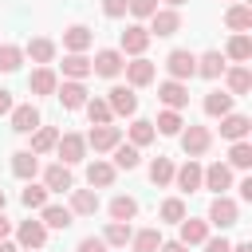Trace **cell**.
<instances>
[{
    "instance_id": "6",
    "label": "cell",
    "mask_w": 252,
    "mask_h": 252,
    "mask_svg": "<svg viewBox=\"0 0 252 252\" xmlns=\"http://www.w3.org/2000/svg\"><path fill=\"white\" fill-rule=\"evenodd\" d=\"M150 39L158 35V39H165V35H173V32H181V16H177V8H158L154 16H150Z\"/></svg>"
},
{
    "instance_id": "15",
    "label": "cell",
    "mask_w": 252,
    "mask_h": 252,
    "mask_svg": "<svg viewBox=\"0 0 252 252\" xmlns=\"http://www.w3.org/2000/svg\"><path fill=\"white\" fill-rule=\"evenodd\" d=\"M122 71H126V83H130V87H150V83H154V75H158V71H154V63H150L146 55L130 59Z\"/></svg>"
},
{
    "instance_id": "37",
    "label": "cell",
    "mask_w": 252,
    "mask_h": 252,
    "mask_svg": "<svg viewBox=\"0 0 252 252\" xmlns=\"http://www.w3.org/2000/svg\"><path fill=\"white\" fill-rule=\"evenodd\" d=\"M130 244H134V252H158L161 248V232L158 228H138L130 236Z\"/></svg>"
},
{
    "instance_id": "53",
    "label": "cell",
    "mask_w": 252,
    "mask_h": 252,
    "mask_svg": "<svg viewBox=\"0 0 252 252\" xmlns=\"http://www.w3.org/2000/svg\"><path fill=\"white\" fill-rule=\"evenodd\" d=\"M8 232H12V220L0 213V240H8Z\"/></svg>"
},
{
    "instance_id": "39",
    "label": "cell",
    "mask_w": 252,
    "mask_h": 252,
    "mask_svg": "<svg viewBox=\"0 0 252 252\" xmlns=\"http://www.w3.org/2000/svg\"><path fill=\"white\" fill-rule=\"evenodd\" d=\"M87 118H91V126H110V106H106V98H87Z\"/></svg>"
},
{
    "instance_id": "7",
    "label": "cell",
    "mask_w": 252,
    "mask_h": 252,
    "mask_svg": "<svg viewBox=\"0 0 252 252\" xmlns=\"http://www.w3.org/2000/svg\"><path fill=\"white\" fill-rule=\"evenodd\" d=\"M181 150L189 154V158H201L205 150H209V142H213V134H209V126H181Z\"/></svg>"
},
{
    "instance_id": "42",
    "label": "cell",
    "mask_w": 252,
    "mask_h": 252,
    "mask_svg": "<svg viewBox=\"0 0 252 252\" xmlns=\"http://www.w3.org/2000/svg\"><path fill=\"white\" fill-rule=\"evenodd\" d=\"M224 55H228V59H236V63H248V59H252V39H248V35H232Z\"/></svg>"
},
{
    "instance_id": "9",
    "label": "cell",
    "mask_w": 252,
    "mask_h": 252,
    "mask_svg": "<svg viewBox=\"0 0 252 252\" xmlns=\"http://www.w3.org/2000/svg\"><path fill=\"white\" fill-rule=\"evenodd\" d=\"M146 47H150V32L142 28V24H130L126 32H122V43H118V51L122 55H146Z\"/></svg>"
},
{
    "instance_id": "33",
    "label": "cell",
    "mask_w": 252,
    "mask_h": 252,
    "mask_svg": "<svg viewBox=\"0 0 252 252\" xmlns=\"http://www.w3.org/2000/svg\"><path fill=\"white\" fill-rule=\"evenodd\" d=\"M130 236H134V228H130L126 220H110V224H106V232H102L106 248H126V244H130Z\"/></svg>"
},
{
    "instance_id": "28",
    "label": "cell",
    "mask_w": 252,
    "mask_h": 252,
    "mask_svg": "<svg viewBox=\"0 0 252 252\" xmlns=\"http://www.w3.org/2000/svg\"><path fill=\"white\" fill-rule=\"evenodd\" d=\"M205 114H209V118L232 114V94H228V91H209V94H205Z\"/></svg>"
},
{
    "instance_id": "24",
    "label": "cell",
    "mask_w": 252,
    "mask_h": 252,
    "mask_svg": "<svg viewBox=\"0 0 252 252\" xmlns=\"http://www.w3.org/2000/svg\"><path fill=\"white\" fill-rule=\"evenodd\" d=\"M224 83H228V94H248L252 91V71L240 63V67H224Z\"/></svg>"
},
{
    "instance_id": "52",
    "label": "cell",
    "mask_w": 252,
    "mask_h": 252,
    "mask_svg": "<svg viewBox=\"0 0 252 252\" xmlns=\"http://www.w3.org/2000/svg\"><path fill=\"white\" fill-rule=\"evenodd\" d=\"M236 189H240V197H244V201H252V177H244Z\"/></svg>"
},
{
    "instance_id": "31",
    "label": "cell",
    "mask_w": 252,
    "mask_h": 252,
    "mask_svg": "<svg viewBox=\"0 0 252 252\" xmlns=\"http://www.w3.org/2000/svg\"><path fill=\"white\" fill-rule=\"evenodd\" d=\"M224 24H228L236 35H244V32L252 28V8H248V4H232V8L224 12Z\"/></svg>"
},
{
    "instance_id": "14",
    "label": "cell",
    "mask_w": 252,
    "mask_h": 252,
    "mask_svg": "<svg viewBox=\"0 0 252 252\" xmlns=\"http://www.w3.org/2000/svg\"><path fill=\"white\" fill-rule=\"evenodd\" d=\"M43 189H47V193H71V189H75L71 169H67V165H59V161H55V165H47V169H43Z\"/></svg>"
},
{
    "instance_id": "13",
    "label": "cell",
    "mask_w": 252,
    "mask_h": 252,
    "mask_svg": "<svg viewBox=\"0 0 252 252\" xmlns=\"http://www.w3.org/2000/svg\"><path fill=\"white\" fill-rule=\"evenodd\" d=\"M118 142H122L118 126H91V134H87V146H94V154H110Z\"/></svg>"
},
{
    "instance_id": "36",
    "label": "cell",
    "mask_w": 252,
    "mask_h": 252,
    "mask_svg": "<svg viewBox=\"0 0 252 252\" xmlns=\"http://www.w3.org/2000/svg\"><path fill=\"white\" fill-rule=\"evenodd\" d=\"M134 217H138V201L126 197V193H118V197L110 201V220H126V224H130Z\"/></svg>"
},
{
    "instance_id": "45",
    "label": "cell",
    "mask_w": 252,
    "mask_h": 252,
    "mask_svg": "<svg viewBox=\"0 0 252 252\" xmlns=\"http://www.w3.org/2000/svg\"><path fill=\"white\" fill-rule=\"evenodd\" d=\"M20 201H24L28 209H43V205H47V189H43V185H35V181H28V189L20 193Z\"/></svg>"
},
{
    "instance_id": "27",
    "label": "cell",
    "mask_w": 252,
    "mask_h": 252,
    "mask_svg": "<svg viewBox=\"0 0 252 252\" xmlns=\"http://www.w3.org/2000/svg\"><path fill=\"white\" fill-rule=\"evenodd\" d=\"M197 75H201V79H220V75H224V55H220V51L197 55Z\"/></svg>"
},
{
    "instance_id": "29",
    "label": "cell",
    "mask_w": 252,
    "mask_h": 252,
    "mask_svg": "<svg viewBox=\"0 0 252 252\" xmlns=\"http://www.w3.org/2000/svg\"><path fill=\"white\" fill-rule=\"evenodd\" d=\"M55 142H59V130H55V126H35V130H32V154H35V158H39V154H51Z\"/></svg>"
},
{
    "instance_id": "22",
    "label": "cell",
    "mask_w": 252,
    "mask_h": 252,
    "mask_svg": "<svg viewBox=\"0 0 252 252\" xmlns=\"http://www.w3.org/2000/svg\"><path fill=\"white\" fill-rule=\"evenodd\" d=\"M24 55H32V63H39V67H51V59H55V43H51L47 35H35V39H28Z\"/></svg>"
},
{
    "instance_id": "57",
    "label": "cell",
    "mask_w": 252,
    "mask_h": 252,
    "mask_svg": "<svg viewBox=\"0 0 252 252\" xmlns=\"http://www.w3.org/2000/svg\"><path fill=\"white\" fill-rule=\"evenodd\" d=\"M165 4H169V8H177V4H185V0H165Z\"/></svg>"
},
{
    "instance_id": "32",
    "label": "cell",
    "mask_w": 252,
    "mask_h": 252,
    "mask_svg": "<svg viewBox=\"0 0 252 252\" xmlns=\"http://www.w3.org/2000/svg\"><path fill=\"white\" fill-rule=\"evenodd\" d=\"M110 154H114V161H110L114 169H138V161H142L138 146H130V142H118V146H114Z\"/></svg>"
},
{
    "instance_id": "55",
    "label": "cell",
    "mask_w": 252,
    "mask_h": 252,
    "mask_svg": "<svg viewBox=\"0 0 252 252\" xmlns=\"http://www.w3.org/2000/svg\"><path fill=\"white\" fill-rule=\"evenodd\" d=\"M228 252H252V244H232Z\"/></svg>"
},
{
    "instance_id": "34",
    "label": "cell",
    "mask_w": 252,
    "mask_h": 252,
    "mask_svg": "<svg viewBox=\"0 0 252 252\" xmlns=\"http://www.w3.org/2000/svg\"><path fill=\"white\" fill-rule=\"evenodd\" d=\"M87 75H91V59H87V55H63V79L83 83Z\"/></svg>"
},
{
    "instance_id": "10",
    "label": "cell",
    "mask_w": 252,
    "mask_h": 252,
    "mask_svg": "<svg viewBox=\"0 0 252 252\" xmlns=\"http://www.w3.org/2000/svg\"><path fill=\"white\" fill-rule=\"evenodd\" d=\"M55 98L63 102V110H83V106H87V87L75 83V79H63V83L55 87Z\"/></svg>"
},
{
    "instance_id": "47",
    "label": "cell",
    "mask_w": 252,
    "mask_h": 252,
    "mask_svg": "<svg viewBox=\"0 0 252 252\" xmlns=\"http://www.w3.org/2000/svg\"><path fill=\"white\" fill-rule=\"evenodd\" d=\"M126 4H130V0H102V12H106L110 20H122V16H126Z\"/></svg>"
},
{
    "instance_id": "18",
    "label": "cell",
    "mask_w": 252,
    "mask_h": 252,
    "mask_svg": "<svg viewBox=\"0 0 252 252\" xmlns=\"http://www.w3.org/2000/svg\"><path fill=\"white\" fill-rule=\"evenodd\" d=\"M71 217H94L98 213V193L94 189H71Z\"/></svg>"
},
{
    "instance_id": "11",
    "label": "cell",
    "mask_w": 252,
    "mask_h": 252,
    "mask_svg": "<svg viewBox=\"0 0 252 252\" xmlns=\"http://www.w3.org/2000/svg\"><path fill=\"white\" fill-rule=\"evenodd\" d=\"M158 98L165 102V110H181V106H189V87L177 79H165V83H158Z\"/></svg>"
},
{
    "instance_id": "49",
    "label": "cell",
    "mask_w": 252,
    "mask_h": 252,
    "mask_svg": "<svg viewBox=\"0 0 252 252\" xmlns=\"http://www.w3.org/2000/svg\"><path fill=\"white\" fill-rule=\"evenodd\" d=\"M232 244L224 240V236H217V240H205V252H228Z\"/></svg>"
},
{
    "instance_id": "3",
    "label": "cell",
    "mask_w": 252,
    "mask_h": 252,
    "mask_svg": "<svg viewBox=\"0 0 252 252\" xmlns=\"http://www.w3.org/2000/svg\"><path fill=\"white\" fill-rule=\"evenodd\" d=\"M55 154H59V165H79L83 158H87V138L83 134H59V142H55Z\"/></svg>"
},
{
    "instance_id": "19",
    "label": "cell",
    "mask_w": 252,
    "mask_h": 252,
    "mask_svg": "<svg viewBox=\"0 0 252 252\" xmlns=\"http://www.w3.org/2000/svg\"><path fill=\"white\" fill-rule=\"evenodd\" d=\"M248 130H252L248 114H224L220 118V138H228V142H244Z\"/></svg>"
},
{
    "instance_id": "1",
    "label": "cell",
    "mask_w": 252,
    "mask_h": 252,
    "mask_svg": "<svg viewBox=\"0 0 252 252\" xmlns=\"http://www.w3.org/2000/svg\"><path fill=\"white\" fill-rule=\"evenodd\" d=\"M165 71H169V79H177V83L193 79V75H197V55H193L189 47H173V51L165 55Z\"/></svg>"
},
{
    "instance_id": "30",
    "label": "cell",
    "mask_w": 252,
    "mask_h": 252,
    "mask_svg": "<svg viewBox=\"0 0 252 252\" xmlns=\"http://www.w3.org/2000/svg\"><path fill=\"white\" fill-rule=\"evenodd\" d=\"M205 240H209V220L185 217V220H181V244L189 248V244H205Z\"/></svg>"
},
{
    "instance_id": "20",
    "label": "cell",
    "mask_w": 252,
    "mask_h": 252,
    "mask_svg": "<svg viewBox=\"0 0 252 252\" xmlns=\"http://www.w3.org/2000/svg\"><path fill=\"white\" fill-rule=\"evenodd\" d=\"M114 165L110 161H102V158H94L91 165H87V181H91V189H110L114 185Z\"/></svg>"
},
{
    "instance_id": "2",
    "label": "cell",
    "mask_w": 252,
    "mask_h": 252,
    "mask_svg": "<svg viewBox=\"0 0 252 252\" xmlns=\"http://www.w3.org/2000/svg\"><path fill=\"white\" fill-rule=\"evenodd\" d=\"M122 67H126V55H122L118 47H102V51H94V59H91V75H102V79L122 75Z\"/></svg>"
},
{
    "instance_id": "46",
    "label": "cell",
    "mask_w": 252,
    "mask_h": 252,
    "mask_svg": "<svg viewBox=\"0 0 252 252\" xmlns=\"http://www.w3.org/2000/svg\"><path fill=\"white\" fill-rule=\"evenodd\" d=\"M126 12H134L138 20H150V16L158 12V0H130V4H126Z\"/></svg>"
},
{
    "instance_id": "21",
    "label": "cell",
    "mask_w": 252,
    "mask_h": 252,
    "mask_svg": "<svg viewBox=\"0 0 252 252\" xmlns=\"http://www.w3.org/2000/svg\"><path fill=\"white\" fill-rule=\"evenodd\" d=\"M173 181H177L181 193H197L201 189V165H197V158H189L181 169H173Z\"/></svg>"
},
{
    "instance_id": "12",
    "label": "cell",
    "mask_w": 252,
    "mask_h": 252,
    "mask_svg": "<svg viewBox=\"0 0 252 252\" xmlns=\"http://www.w3.org/2000/svg\"><path fill=\"white\" fill-rule=\"evenodd\" d=\"M16 240H20V248H32V252H39V248L47 244V228H43V220H20V228H16Z\"/></svg>"
},
{
    "instance_id": "41",
    "label": "cell",
    "mask_w": 252,
    "mask_h": 252,
    "mask_svg": "<svg viewBox=\"0 0 252 252\" xmlns=\"http://www.w3.org/2000/svg\"><path fill=\"white\" fill-rule=\"evenodd\" d=\"M150 181H154V185H169V181H173V161L158 154V158L150 161Z\"/></svg>"
},
{
    "instance_id": "4",
    "label": "cell",
    "mask_w": 252,
    "mask_h": 252,
    "mask_svg": "<svg viewBox=\"0 0 252 252\" xmlns=\"http://www.w3.org/2000/svg\"><path fill=\"white\" fill-rule=\"evenodd\" d=\"M106 94H110V98H106L110 114H118V118H134V114H138V94H134V87H110Z\"/></svg>"
},
{
    "instance_id": "58",
    "label": "cell",
    "mask_w": 252,
    "mask_h": 252,
    "mask_svg": "<svg viewBox=\"0 0 252 252\" xmlns=\"http://www.w3.org/2000/svg\"><path fill=\"white\" fill-rule=\"evenodd\" d=\"M20 252H32V248H20Z\"/></svg>"
},
{
    "instance_id": "26",
    "label": "cell",
    "mask_w": 252,
    "mask_h": 252,
    "mask_svg": "<svg viewBox=\"0 0 252 252\" xmlns=\"http://www.w3.org/2000/svg\"><path fill=\"white\" fill-rule=\"evenodd\" d=\"M39 220H43V228H71L75 224V217H71L67 205H43L39 209Z\"/></svg>"
},
{
    "instance_id": "51",
    "label": "cell",
    "mask_w": 252,
    "mask_h": 252,
    "mask_svg": "<svg viewBox=\"0 0 252 252\" xmlns=\"http://www.w3.org/2000/svg\"><path fill=\"white\" fill-rule=\"evenodd\" d=\"M158 252H189V248H185L181 240H161V248H158Z\"/></svg>"
},
{
    "instance_id": "54",
    "label": "cell",
    "mask_w": 252,
    "mask_h": 252,
    "mask_svg": "<svg viewBox=\"0 0 252 252\" xmlns=\"http://www.w3.org/2000/svg\"><path fill=\"white\" fill-rule=\"evenodd\" d=\"M0 252H20V248H16L12 240H0Z\"/></svg>"
},
{
    "instance_id": "23",
    "label": "cell",
    "mask_w": 252,
    "mask_h": 252,
    "mask_svg": "<svg viewBox=\"0 0 252 252\" xmlns=\"http://www.w3.org/2000/svg\"><path fill=\"white\" fill-rule=\"evenodd\" d=\"M55 87H59V79H55L51 67H35V71L28 75V91H32V94H55Z\"/></svg>"
},
{
    "instance_id": "40",
    "label": "cell",
    "mask_w": 252,
    "mask_h": 252,
    "mask_svg": "<svg viewBox=\"0 0 252 252\" xmlns=\"http://www.w3.org/2000/svg\"><path fill=\"white\" fill-rule=\"evenodd\" d=\"M181 126H185V122H181V114H177V110H161V114H158V122H154V130H158V134H169V138H177V134H181Z\"/></svg>"
},
{
    "instance_id": "50",
    "label": "cell",
    "mask_w": 252,
    "mask_h": 252,
    "mask_svg": "<svg viewBox=\"0 0 252 252\" xmlns=\"http://www.w3.org/2000/svg\"><path fill=\"white\" fill-rule=\"evenodd\" d=\"M12 106H16V102H12V91L0 87V114H12Z\"/></svg>"
},
{
    "instance_id": "35",
    "label": "cell",
    "mask_w": 252,
    "mask_h": 252,
    "mask_svg": "<svg viewBox=\"0 0 252 252\" xmlns=\"http://www.w3.org/2000/svg\"><path fill=\"white\" fill-rule=\"evenodd\" d=\"M154 138H158V130H154V122H150V118H134V122H130V146H138V150H142V146H150Z\"/></svg>"
},
{
    "instance_id": "8",
    "label": "cell",
    "mask_w": 252,
    "mask_h": 252,
    "mask_svg": "<svg viewBox=\"0 0 252 252\" xmlns=\"http://www.w3.org/2000/svg\"><path fill=\"white\" fill-rule=\"evenodd\" d=\"M228 185H232V169L224 161H213L209 169H201V189H213L217 197H224Z\"/></svg>"
},
{
    "instance_id": "44",
    "label": "cell",
    "mask_w": 252,
    "mask_h": 252,
    "mask_svg": "<svg viewBox=\"0 0 252 252\" xmlns=\"http://www.w3.org/2000/svg\"><path fill=\"white\" fill-rule=\"evenodd\" d=\"M161 220L165 224H181L185 220V201L181 197H165L161 201Z\"/></svg>"
},
{
    "instance_id": "56",
    "label": "cell",
    "mask_w": 252,
    "mask_h": 252,
    "mask_svg": "<svg viewBox=\"0 0 252 252\" xmlns=\"http://www.w3.org/2000/svg\"><path fill=\"white\" fill-rule=\"evenodd\" d=\"M4 205H8V193H4V189H0V213H4Z\"/></svg>"
},
{
    "instance_id": "17",
    "label": "cell",
    "mask_w": 252,
    "mask_h": 252,
    "mask_svg": "<svg viewBox=\"0 0 252 252\" xmlns=\"http://www.w3.org/2000/svg\"><path fill=\"white\" fill-rule=\"evenodd\" d=\"M8 118H12V130H16V134H32V130L39 126V110H35L32 102L12 106V114H8Z\"/></svg>"
},
{
    "instance_id": "48",
    "label": "cell",
    "mask_w": 252,
    "mask_h": 252,
    "mask_svg": "<svg viewBox=\"0 0 252 252\" xmlns=\"http://www.w3.org/2000/svg\"><path fill=\"white\" fill-rule=\"evenodd\" d=\"M75 252H106V240H102V236H83Z\"/></svg>"
},
{
    "instance_id": "38",
    "label": "cell",
    "mask_w": 252,
    "mask_h": 252,
    "mask_svg": "<svg viewBox=\"0 0 252 252\" xmlns=\"http://www.w3.org/2000/svg\"><path fill=\"white\" fill-rule=\"evenodd\" d=\"M20 63H24V47H16V43H0V75L20 71Z\"/></svg>"
},
{
    "instance_id": "16",
    "label": "cell",
    "mask_w": 252,
    "mask_h": 252,
    "mask_svg": "<svg viewBox=\"0 0 252 252\" xmlns=\"http://www.w3.org/2000/svg\"><path fill=\"white\" fill-rule=\"evenodd\" d=\"M91 43H94V35H91V28H87V24H75V28H67V32H63V47H67V55H83Z\"/></svg>"
},
{
    "instance_id": "5",
    "label": "cell",
    "mask_w": 252,
    "mask_h": 252,
    "mask_svg": "<svg viewBox=\"0 0 252 252\" xmlns=\"http://www.w3.org/2000/svg\"><path fill=\"white\" fill-rule=\"evenodd\" d=\"M236 220H240V205H236L232 197H213V205H209V224L232 228Z\"/></svg>"
},
{
    "instance_id": "43",
    "label": "cell",
    "mask_w": 252,
    "mask_h": 252,
    "mask_svg": "<svg viewBox=\"0 0 252 252\" xmlns=\"http://www.w3.org/2000/svg\"><path fill=\"white\" fill-rule=\"evenodd\" d=\"M252 165V146L248 142H232L228 150V169H248Z\"/></svg>"
},
{
    "instance_id": "25",
    "label": "cell",
    "mask_w": 252,
    "mask_h": 252,
    "mask_svg": "<svg viewBox=\"0 0 252 252\" xmlns=\"http://www.w3.org/2000/svg\"><path fill=\"white\" fill-rule=\"evenodd\" d=\"M12 173H16L20 181H32V177L39 173V158H35L32 150H16V154H12Z\"/></svg>"
}]
</instances>
